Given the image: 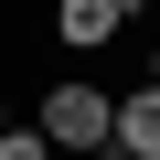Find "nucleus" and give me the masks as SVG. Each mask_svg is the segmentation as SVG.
Returning a JSON list of instances; mask_svg holds the SVG:
<instances>
[{"label":"nucleus","instance_id":"obj_4","mask_svg":"<svg viewBox=\"0 0 160 160\" xmlns=\"http://www.w3.org/2000/svg\"><path fill=\"white\" fill-rule=\"evenodd\" d=\"M0 160H53V139H43L32 118H22V128H11V118H0Z\"/></svg>","mask_w":160,"mask_h":160},{"label":"nucleus","instance_id":"obj_3","mask_svg":"<svg viewBox=\"0 0 160 160\" xmlns=\"http://www.w3.org/2000/svg\"><path fill=\"white\" fill-rule=\"evenodd\" d=\"M107 149H118V160H160V86H128V96H118Z\"/></svg>","mask_w":160,"mask_h":160},{"label":"nucleus","instance_id":"obj_5","mask_svg":"<svg viewBox=\"0 0 160 160\" xmlns=\"http://www.w3.org/2000/svg\"><path fill=\"white\" fill-rule=\"evenodd\" d=\"M149 86H160V43H149Z\"/></svg>","mask_w":160,"mask_h":160},{"label":"nucleus","instance_id":"obj_1","mask_svg":"<svg viewBox=\"0 0 160 160\" xmlns=\"http://www.w3.org/2000/svg\"><path fill=\"white\" fill-rule=\"evenodd\" d=\"M32 128L53 139V160H64V149H75V160H96L107 128H118V96H96V86H75V75H64V86L32 96Z\"/></svg>","mask_w":160,"mask_h":160},{"label":"nucleus","instance_id":"obj_2","mask_svg":"<svg viewBox=\"0 0 160 160\" xmlns=\"http://www.w3.org/2000/svg\"><path fill=\"white\" fill-rule=\"evenodd\" d=\"M128 11H139V0H53V43H75V53H107V43L128 32Z\"/></svg>","mask_w":160,"mask_h":160}]
</instances>
